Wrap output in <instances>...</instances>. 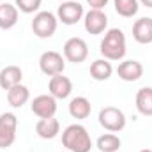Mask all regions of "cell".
<instances>
[{"label":"cell","instance_id":"cell-1","mask_svg":"<svg viewBox=\"0 0 152 152\" xmlns=\"http://www.w3.org/2000/svg\"><path fill=\"white\" fill-rule=\"evenodd\" d=\"M99 51L103 55V58L110 60V62H117L122 60L126 57V36L120 28H108L104 32V37L99 44Z\"/></svg>","mask_w":152,"mask_h":152},{"label":"cell","instance_id":"cell-2","mask_svg":"<svg viewBox=\"0 0 152 152\" xmlns=\"http://www.w3.org/2000/svg\"><path fill=\"white\" fill-rule=\"evenodd\" d=\"M62 145L69 152H90L94 147L87 127L81 124H71L62 131Z\"/></svg>","mask_w":152,"mask_h":152},{"label":"cell","instance_id":"cell-3","mask_svg":"<svg viewBox=\"0 0 152 152\" xmlns=\"http://www.w3.org/2000/svg\"><path fill=\"white\" fill-rule=\"evenodd\" d=\"M58 27V18L51 11H39L32 20V32L39 39H50Z\"/></svg>","mask_w":152,"mask_h":152},{"label":"cell","instance_id":"cell-4","mask_svg":"<svg viewBox=\"0 0 152 152\" xmlns=\"http://www.w3.org/2000/svg\"><path fill=\"white\" fill-rule=\"evenodd\" d=\"M99 124L110 131V133H120L126 127V115L117 106H104L99 112Z\"/></svg>","mask_w":152,"mask_h":152},{"label":"cell","instance_id":"cell-5","mask_svg":"<svg viewBox=\"0 0 152 152\" xmlns=\"http://www.w3.org/2000/svg\"><path fill=\"white\" fill-rule=\"evenodd\" d=\"M39 69L41 73L46 76H55V75H62L66 69V58L62 53L48 50L39 57Z\"/></svg>","mask_w":152,"mask_h":152},{"label":"cell","instance_id":"cell-6","mask_svg":"<svg viewBox=\"0 0 152 152\" xmlns=\"http://www.w3.org/2000/svg\"><path fill=\"white\" fill-rule=\"evenodd\" d=\"M18 117L12 112L0 113V149H9L16 140Z\"/></svg>","mask_w":152,"mask_h":152},{"label":"cell","instance_id":"cell-7","mask_svg":"<svg viewBox=\"0 0 152 152\" xmlns=\"http://www.w3.org/2000/svg\"><path fill=\"white\" fill-rule=\"evenodd\" d=\"M85 16V9L80 2L76 0H66L58 5L57 9V18L58 21H62L64 25H76L78 21H81Z\"/></svg>","mask_w":152,"mask_h":152},{"label":"cell","instance_id":"cell-8","mask_svg":"<svg viewBox=\"0 0 152 152\" xmlns=\"http://www.w3.org/2000/svg\"><path fill=\"white\" fill-rule=\"evenodd\" d=\"M64 58L73 64H81L88 57V44L81 37H69L64 42Z\"/></svg>","mask_w":152,"mask_h":152},{"label":"cell","instance_id":"cell-9","mask_svg":"<svg viewBox=\"0 0 152 152\" xmlns=\"http://www.w3.org/2000/svg\"><path fill=\"white\" fill-rule=\"evenodd\" d=\"M85 30L92 36H99L108 28V16L103 9H90L83 16Z\"/></svg>","mask_w":152,"mask_h":152},{"label":"cell","instance_id":"cell-10","mask_svg":"<svg viewBox=\"0 0 152 152\" xmlns=\"http://www.w3.org/2000/svg\"><path fill=\"white\" fill-rule=\"evenodd\" d=\"M30 110H32L34 115H37L39 118L55 117V113H57V99L51 94H41V96L32 99Z\"/></svg>","mask_w":152,"mask_h":152},{"label":"cell","instance_id":"cell-11","mask_svg":"<svg viewBox=\"0 0 152 152\" xmlns=\"http://www.w3.org/2000/svg\"><path fill=\"white\" fill-rule=\"evenodd\" d=\"M48 88L55 99H67L73 92V81L64 75H55L50 78Z\"/></svg>","mask_w":152,"mask_h":152},{"label":"cell","instance_id":"cell-12","mask_svg":"<svg viewBox=\"0 0 152 152\" xmlns=\"http://www.w3.org/2000/svg\"><path fill=\"white\" fill-rule=\"evenodd\" d=\"M117 75L124 81H138L143 76V66L138 60H122L117 67Z\"/></svg>","mask_w":152,"mask_h":152},{"label":"cell","instance_id":"cell-13","mask_svg":"<svg viewBox=\"0 0 152 152\" xmlns=\"http://www.w3.org/2000/svg\"><path fill=\"white\" fill-rule=\"evenodd\" d=\"M133 39L140 44H151L152 42V18L145 16L134 21L133 25Z\"/></svg>","mask_w":152,"mask_h":152},{"label":"cell","instance_id":"cell-14","mask_svg":"<svg viewBox=\"0 0 152 152\" xmlns=\"http://www.w3.org/2000/svg\"><path fill=\"white\" fill-rule=\"evenodd\" d=\"M36 133H37L39 138H42V140H53L60 133V122L55 117L39 118L37 124H36Z\"/></svg>","mask_w":152,"mask_h":152},{"label":"cell","instance_id":"cell-15","mask_svg":"<svg viewBox=\"0 0 152 152\" xmlns=\"http://www.w3.org/2000/svg\"><path fill=\"white\" fill-rule=\"evenodd\" d=\"M23 80V71L20 66H5L2 71H0V88H4L5 92L14 87V85H20Z\"/></svg>","mask_w":152,"mask_h":152},{"label":"cell","instance_id":"cell-16","mask_svg":"<svg viewBox=\"0 0 152 152\" xmlns=\"http://www.w3.org/2000/svg\"><path fill=\"white\" fill-rule=\"evenodd\" d=\"M92 113V104L87 97L83 96H76L69 101V115L76 120H85Z\"/></svg>","mask_w":152,"mask_h":152},{"label":"cell","instance_id":"cell-17","mask_svg":"<svg viewBox=\"0 0 152 152\" xmlns=\"http://www.w3.org/2000/svg\"><path fill=\"white\" fill-rule=\"evenodd\" d=\"M30 99V90L28 87H25L23 83L20 85H14L7 90V103L12 106V108H21L28 103Z\"/></svg>","mask_w":152,"mask_h":152},{"label":"cell","instance_id":"cell-18","mask_svg":"<svg viewBox=\"0 0 152 152\" xmlns=\"http://www.w3.org/2000/svg\"><path fill=\"white\" fill-rule=\"evenodd\" d=\"M113 75V66L106 58H97L90 64V78L96 81H106Z\"/></svg>","mask_w":152,"mask_h":152},{"label":"cell","instance_id":"cell-19","mask_svg":"<svg viewBox=\"0 0 152 152\" xmlns=\"http://www.w3.org/2000/svg\"><path fill=\"white\" fill-rule=\"evenodd\" d=\"M134 104L138 113L143 117H152V87H142L136 92Z\"/></svg>","mask_w":152,"mask_h":152},{"label":"cell","instance_id":"cell-20","mask_svg":"<svg viewBox=\"0 0 152 152\" xmlns=\"http://www.w3.org/2000/svg\"><path fill=\"white\" fill-rule=\"evenodd\" d=\"M18 7L12 4H0V28L9 30L18 23Z\"/></svg>","mask_w":152,"mask_h":152},{"label":"cell","instance_id":"cell-21","mask_svg":"<svg viewBox=\"0 0 152 152\" xmlns=\"http://www.w3.org/2000/svg\"><path fill=\"white\" fill-rule=\"evenodd\" d=\"M120 145H122V142H120V138L115 133H104L96 142V147L101 152H118Z\"/></svg>","mask_w":152,"mask_h":152},{"label":"cell","instance_id":"cell-22","mask_svg":"<svg viewBox=\"0 0 152 152\" xmlns=\"http://www.w3.org/2000/svg\"><path fill=\"white\" fill-rule=\"evenodd\" d=\"M113 5L117 14L122 18H133L140 9L138 0H113Z\"/></svg>","mask_w":152,"mask_h":152},{"label":"cell","instance_id":"cell-23","mask_svg":"<svg viewBox=\"0 0 152 152\" xmlns=\"http://www.w3.org/2000/svg\"><path fill=\"white\" fill-rule=\"evenodd\" d=\"M42 0H14V5L18 7V11H21L23 14H32L39 12Z\"/></svg>","mask_w":152,"mask_h":152},{"label":"cell","instance_id":"cell-24","mask_svg":"<svg viewBox=\"0 0 152 152\" xmlns=\"http://www.w3.org/2000/svg\"><path fill=\"white\" fill-rule=\"evenodd\" d=\"M85 2L90 5V9H104L108 5V0H85Z\"/></svg>","mask_w":152,"mask_h":152},{"label":"cell","instance_id":"cell-25","mask_svg":"<svg viewBox=\"0 0 152 152\" xmlns=\"http://www.w3.org/2000/svg\"><path fill=\"white\" fill-rule=\"evenodd\" d=\"M142 5H145V7H149V9H152V0H138Z\"/></svg>","mask_w":152,"mask_h":152},{"label":"cell","instance_id":"cell-26","mask_svg":"<svg viewBox=\"0 0 152 152\" xmlns=\"http://www.w3.org/2000/svg\"><path fill=\"white\" fill-rule=\"evenodd\" d=\"M140 152H152L151 149H143V151H140Z\"/></svg>","mask_w":152,"mask_h":152},{"label":"cell","instance_id":"cell-27","mask_svg":"<svg viewBox=\"0 0 152 152\" xmlns=\"http://www.w3.org/2000/svg\"><path fill=\"white\" fill-rule=\"evenodd\" d=\"M64 152H69V151H64Z\"/></svg>","mask_w":152,"mask_h":152},{"label":"cell","instance_id":"cell-28","mask_svg":"<svg viewBox=\"0 0 152 152\" xmlns=\"http://www.w3.org/2000/svg\"><path fill=\"white\" fill-rule=\"evenodd\" d=\"M62 2H66V0H62Z\"/></svg>","mask_w":152,"mask_h":152}]
</instances>
